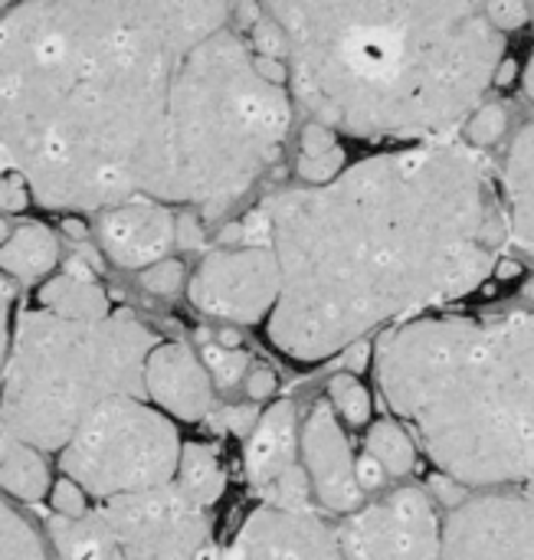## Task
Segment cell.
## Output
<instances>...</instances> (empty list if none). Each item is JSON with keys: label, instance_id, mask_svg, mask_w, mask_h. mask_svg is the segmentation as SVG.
Returning <instances> with one entry per match:
<instances>
[{"label": "cell", "instance_id": "6da1fadb", "mask_svg": "<svg viewBox=\"0 0 534 560\" xmlns=\"http://www.w3.org/2000/svg\"><path fill=\"white\" fill-rule=\"evenodd\" d=\"M292 95L227 3L36 0L0 16V148L49 210L220 217L286 151Z\"/></svg>", "mask_w": 534, "mask_h": 560}, {"label": "cell", "instance_id": "7a4b0ae2", "mask_svg": "<svg viewBox=\"0 0 534 560\" xmlns=\"http://www.w3.org/2000/svg\"><path fill=\"white\" fill-rule=\"evenodd\" d=\"M253 226L279 266L266 338L305 371L469 295L509 243L486 161L456 141L381 151L325 187L276 194Z\"/></svg>", "mask_w": 534, "mask_h": 560}, {"label": "cell", "instance_id": "3957f363", "mask_svg": "<svg viewBox=\"0 0 534 560\" xmlns=\"http://www.w3.org/2000/svg\"><path fill=\"white\" fill-rule=\"evenodd\" d=\"M263 13L286 39L292 98L361 141H440L469 121L506 62L486 3L269 0Z\"/></svg>", "mask_w": 534, "mask_h": 560}, {"label": "cell", "instance_id": "277c9868", "mask_svg": "<svg viewBox=\"0 0 534 560\" xmlns=\"http://www.w3.org/2000/svg\"><path fill=\"white\" fill-rule=\"evenodd\" d=\"M374 371L387 407L433 466L469 489L534 479V312L420 315L381 335Z\"/></svg>", "mask_w": 534, "mask_h": 560}, {"label": "cell", "instance_id": "5b68a950", "mask_svg": "<svg viewBox=\"0 0 534 560\" xmlns=\"http://www.w3.org/2000/svg\"><path fill=\"white\" fill-rule=\"evenodd\" d=\"M158 345L131 312L95 322L23 312L0 377V423L36 453H62L105 404L144 397V364Z\"/></svg>", "mask_w": 534, "mask_h": 560}, {"label": "cell", "instance_id": "8992f818", "mask_svg": "<svg viewBox=\"0 0 534 560\" xmlns=\"http://www.w3.org/2000/svg\"><path fill=\"white\" fill-rule=\"evenodd\" d=\"M174 420L148 407L144 397L105 404L59 453V469L85 495L112 502L171 486L181 463Z\"/></svg>", "mask_w": 534, "mask_h": 560}, {"label": "cell", "instance_id": "52a82bcc", "mask_svg": "<svg viewBox=\"0 0 534 560\" xmlns=\"http://www.w3.org/2000/svg\"><path fill=\"white\" fill-rule=\"evenodd\" d=\"M98 515L108 522L121 560H217L207 509L174 482L102 502Z\"/></svg>", "mask_w": 534, "mask_h": 560}, {"label": "cell", "instance_id": "ba28073f", "mask_svg": "<svg viewBox=\"0 0 534 560\" xmlns=\"http://www.w3.org/2000/svg\"><path fill=\"white\" fill-rule=\"evenodd\" d=\"M190 305L227 322H269L279 302V266L266 243L210 253L190 279Z\"/></svg>", "mask_w": 534, "mask_h": 560}, {"label": "cell", "instance_id": "9c48e42d", "mask_svg": "<svg viewBox=\"0 0 534 560\" xmlns=\"http://www.w3.org/2000/svg\"><path fill=\"white\" fill-rule=\"evenodd\" d=\"M443 522L420 489H400L368 505L338 532L348 560H440Z\"/></svg>", "mask_w": 534, "mask_h": 560}, {"label": "cell", "instance_id": "30bf717a", "mask_svg": "<svg viewBox=\"0 0 534 560\" xmlns=\"http://www.w3.org/2000/svg\"><path fill=\"white\" fill-rule=\"evenodd\" d=\"M440 560H534L532 495H483L443 522Z\"/></svg>", "mask_w": 534, "mask_h": 560}, {"label": "cell", "instance_id": "8fae6325", "mask_svg": "<svg viewBox=\"0 0 534 560\" xmlns=\"http://www.w3.org/2000/svg\"><path fill=\"white\" fill-rule=\"evenodd\" d=\"M223 560H348L338 532L312 512L259 505L249 512Z\"/></svg>", "mask_w": 534, "mask_h": 560}, {"label": "cell", "instance_id": "7c38bea8", "mask_svg": "<svg viewBox=\"0 0 534 560\" xmlns=\"http://www.w3.org/2000/svg\"><path fill=\"white\" fill-rule=\"evenodd\" d=\"M299 459L312 482V495L335 515L361 512V486H358V459L351 443L332 410V404H315L302 423Z\"/></svg>", "mask_w": 534, "mask_h": 560}, {"label": "cell", "instance_id": "4fadbf2b", "mask_svg": "<svg viewBox=\"0 0 534 560\" xmlns=\"http://www.w3.org/2000/svg\"><path fill=\"white\" fill-rule=\"evenodd\" d=\"M98 243L112 262L125 269H148L167 259L177 243V217L158 200H128L102 213Z\"/></svg>", "mask_w": 534, "mask_h": 560}, {"label": "cell", "instance_id": "5bb4252c", "mask_svg": "<svg viewBox=\"0 0 534 560\" xmlns=\"http://www.w3.org/2000/svg\"><path fill=\"white\" fill-rule=\"evenodd\" d=\"M144 397L167 420L200 423L213 407V381L194 348L164 341L144 364Z\"/></svg>", "mask_w": 534, "mask_h": 560}, {"label": "cell", "instance_id": "9a60e30c", "mask_svg": "<svg viewBox=\"0 0 534 560\" xmlns=\"http://www.w3.org/2000/svg\"><path fill=\"white\" fill-rule=\"evenodd\" d=\"M299 436H302V427H299L295 400H276L266 413H259V423L253 436L246 440V453H243L246 479L259 499H266V492L286 472L302 466Z\"/></svg>", "mask_w": 534, "mask_h": 560}, {"label": "cell", "instance_id": "2e32d148", "mask_svg": "<svg viewBox=\"0 0 534 560\" xmlns=\"http://www.w3.org/2000/svg\"><path fill=\"white\" fill-rule=\"evenodd\" d=\"M36 305H39V312L72 318V322H95V318L112 315L108 292L82 269H69V272L49 279L36 292Z\"/></svg>", "mask_w": 534, "mask_h": 560}, {"label": "cell", "instance_id": "e0dca14e", "mask_svg": "<svg viewBox=\"0 0 534 560\" xmlns=\"http://www.w3.org/2000/svg\"><path fill=\"white\" fill-rule=\"evenodd\" d=\"M53 560H121V548L98 512L85 518H46Z\"/></svg>", "mask_w": 534, "mask_h": 560}, {"label": "cell", "instance_id": "ac0fdd59", "mask_svg": "<svg viewBox=\"0 0 534 560\" xmlns=\"http://www.w3.org/2000/svg\"><path fill=\"white\" fill-rule=\"evenodd\" d=\"M59 262V240L39 223L16 226L0 246V272L16 282H36Z\"/></svg>", "mask_w": 534, "mask_h": 560}, {"label": "cell", "instance_id": "d6986e66", "mask_svg": "<svg viewBox=\"0 0 534 560\" xmlns=\"http://www.w3.org/2000/svg\"><path fill=\"white\" fill-rule=\"evenodd\" d=\"M174 486L197 502L200 509H210L223 499L227 489V472L217 459V453L204 443H184L181 450V463H177V476Z\"/></svg>", "mask_w": 534, "mask_h": 560}, {"label": "cell", "instance_id": "ffe728a7", "mask_svg": "<svg viewBox=\"0 0 534 560\" xmlns=\"http://www.w3.org/2000/svg\"><path fill=\"white\" fill-rule=\"evenodd\" d=\"M0 492L16 499V502H26V505H36V502H43L53 492L46 463H43V456L33 446L20 443L7 456V463L0 466Z\"/></svg>", "mask_w": 534, "mask_h": 560}, {"label": "cell", "instance_id": "44dd1931", "mask_svg": "<svg viewBox=\"0 0 534 560\" xmlns=\"http://www.w3.org/2000/svg\"><path fill=\"white\" fill-rule=\"evenodd\" d=\"M368 456H374L387 476H407L417 466V443L397 420H381L368 430Z\"/></svg>", "mask_w": 534, "mask_h": 560}, {"label": "cell", "instance_id": "7402d4cb", "mask_svg": "<svg viewBox=\"0 0 534 560\" xmlns=\"http://www.w3.org/2000/svg\"><path fill=\"white\" fill-rule=\"evenodd\" d=\"M0 560H53L36 528L0 492Z\"/></svg>", "mask_w": 534, "mask_h": 560}, {"label": "cell", "instance_id": "603a6c76", "mask_svg": "<svg viewBox=\"0 0 534 560\" xmlns=\"http://www.w3.org/2000/svg\"><path fill=\"white\" fill-rule=\"evenodd\" d=\"M328 394H332V404L335 410L351 423V427H368L371 417H374V400H371V390L355 377V374H335L332 384H328Z\"/></svg>", "mask_w": 534, "mask_h": 560}, {"label": "cell", "instance_id": "cb8c5ba5", "mask_svg": "<svg viewBox=\"0 0 534 560\" xmlns=\"http://www.w3.org/2000/svg\"><path fill=\"white\" fill-rule=\"evenodd\" d=\"M506 187L512 197H529L534 194V121L525 125L506 158Z\"/></svg>", "mask_w": 534, "mask_h": 560}, {"label": "cell", "instance_id": "d4e9b609", "mask_svg": "<svg viewBox=\"0 0 534 560\" xmlns=\"http://www.w3.org/2000/svg\"><path fill=\"white\" fill-rule=\"evenodd\" d=\"M200 361L213 381V387H233L249 368V354L240 348H223V345H207L200 351Z\"/></svg>", "mask_w": 534, "mask_h": 560}, {"label": "cell", "instance_id": "484cf974", "mask_svg": "<svg viewBox=\"0 0 534 560\" xmlns=\"http://www.w3.org/2000/svg\"><path fill=\"white\" fill-rule=\"evenodd\" d=\"M506 131H509V112H506L502 102L479 105L469 115V121H466V141H469V148H492Z\"/></svg>", "mask_w": 534, "mask_h": 560}, {"label": "cell", "instance_id": "4316f807", "mask_svg": "<svg viewBox=\"0 0 534 560\" xmlns=\"http://www.w3.org/2000/svg\"><path fill=\"white\" fill-rule=\"evenodd\" d=\"M295 174L305 180V187H325L332 180H338L345 174V151L341 144L328 154H315V158H299Z\"/></svg>", "mask_w": 534, "mask_h": 560}, {"label": "cell", "instance_id": "83f0119b", "mask_svg": "<svg viewBox=\"0 0 534 560\" xmlns=\"http://www.w3.org/2000/svg\"><path fill=\"white\" fill-rule=\"evenodd\" d=\"M49 505H53L56 518H85L89 515V495L66 476L53 486Z\"/></svg>", "mask_w": 534, "mask_h": 560}, {"label": "cell", "instance_id": "f1b7e54d", "mask_svg": "<svg viewBox=\"0 0 534 560\" xmlns=\"http://www.w3.org/2000/svg\"><path fill=\"white\" fill-rule=\"evenodd\" d=\"M181 282H184V262H177L171 256L161 259V262H154V266H148L141 272V285L148 292H154V295H171V292L181 289Z\"/></svg>", "mask_w": 534, "mask_h": 560}, {"label": "cell", "instance_id": "f546056e", "mask_svg": "<svg viewBox=\"0 0 534 560\" xmlns=\"http://www.w3.org/2000/svg\"><path fill=\"white\" fill-rule=\"evenodd\" d=\"M506 217H509V236L519 246H525V249L534 253V194H529V197H512Z\"/></svg>", "mask_w": 534, "mask_h": 560}, {"label": "cell", "instance_id": "4dcf8cb0", "mask_svg": "<svg viewBox=\"0 0 534 560\" xmlns=\"http://www.w3.org/2000/svg\"><path fill=\"white\" fill-rule=\"evenodd\" d=\"M486 16L492 20V26H496L499 33H506V30H519V26H525V23H529V16H532V7H529V3H522V0L486 3Z\"/></svg>", "mask_w": 534, "mask_h": 560}, {"label": "cell", "instance_id": "1f68e13d", "mask_svg": "<svg viewBox=\"0 0 534 560\" xmlns=\"http://www.w3.org/2000/svg\"><path fill=\"white\" fill-rule=\"evenodd\" d=\"M13 289L10 282L3 279L0 272V377H3V368H7V358H10V341H13Z\"/></svg>", "mask_w": 534, "mask_h": 560}, {"label": "cell", "instance_id": "d6a6232c", "mask_svg": "<svg viewBox=\"0 0 534 560\" xmlns=\"http://www.w3.org/2000/svg\"><path fill=\"white\" fill-rule=\"evenodd\" d=\"M30 200H33V194H30L26 180H23L16 171H10V174L0 180V210H7V213H20V210H26V207H30Z\"/></svg>", "mask_w": 534, "mask_h": 560}, {"label": "cell", "instance_id": "836d02e7", "mask_svg": "<svg viewBox=\"0 0 534 560\" xmlns=\"http://www.w3.org/2000/svg\"><path fill=\"white\" fill-rule=\"evenodd\" d=\"M338 148V138L332 128L318 125V121H309L302 128V158H315V154H328Z\"/></svg>", "mask_w": 534, "mask_h": 560}, {"label": "cell", "instance_id": "e575fe53", "mask_svg": "<svg viewBox=\"0 0 534 560\" xmlns=\"http://www.w3.org/2000/svg\"><path fill=\"white\" fill-rule=\"evenodd\" d=\"M256 423H259V413H256L249 404H243V407H227V410H223V427L233 430L236 436H253Z\"/></svg>", "mask_w": 534, "mask_h": 560}, {"label": "cell", "instance_id": "d590c367", "mask_svg": "<svg viewBox=\"0 0 534 560\" xmlns=\"http://www.w3.org/2000/svg\"><path fill=\"white\" fill-rule=\"evenodd\" d=\"M276 387H279V377H276V371H272V368H253V371H249V377H246V390H249V397H253V400H266V397H272V394H276Z\"/></svg>", "mask_w": 534, "mask_h": 560}, {"label": "cell", "instance_id": "8d00e7d4", "mask_svg": "<svg viewBox=\"0 0 534 560\" xmlns=\"http://www.w3.org/2000/svg\"><path fill=\"white\" fill-rule=\"evenodd\" d=\"M384 466L374 459V456H358V486H361V492H374V489H381L384 486Z\"/></svg>", "mask_w": 534, "mask_h": 560}, {"label": "cell", "instance_id": "74e56055", "mask_svg": "<svg viewBox=\"0 0 534 560\" xmlns=\"http://www.w3.org/2000/svg\"><path fill=\"white\" fill-rule=\"evenodd\" d=\"M177 243H181L184 249H194V246L204 243V233H200V223H197L194 213L177 217Z\"/></svg>", "mask_w": 534, "mask_h": 560}, {"label": "cell", "instance_id": "f35d334b", "mask_svg": "<svg viewBox=\"0 0 534 560\" xmlns=\"http://www.w3.org/2000/svg\"><path fill=\"white\" fill-rule=\"evenodd\" d=\"M345 368H348V374H361L371 361H374V345L371 341H361V345H355V348H348L345 354Z\"/></svg>", "mask_w": 534, "mask_h": 560}, {"label": "cell", "instance_id": "ab89813d", "mask_svg": "<svg viewBox=\"0 0 534 560\" xmlns=\"http://www.w3.org/2000/svg\"><path fill=\"white\" fill-rule=\"evenodd\" d=\"M16 446H20V443L13 440V433H10V430H7V427L0 423V466L7 463V456H10V453H13Z\"/></svg>", "mask_w": 534, "mask_h": 560}, {"label": "cell", "instance_id": "60d3db41", "mask_svg": "<svg viewBox=\"0 0 534 560\" xmlns=\"http://www.w3.org/2000/svg\"><path fill=\"white\" fill-rule=\"evenodd\" d=\"M522 85H525V95L534 102V52L532 59L525 62V72H522Z\"/></svg>", "mask_w": 534, "mask_h": 560}, {"label": "cell", "instance_id": "b9f144b4", "mask_svg": "<svg viewBox=\"0 0 534 560\" xmlns=\"http://www.w3.org/2000/svg\"><path fill=\"white\" fill-rule=\"evenodd\" d=\"M512 75H515V66L506 59V62L499 66V72H496V82H499V85H509V82H512Z\"/></svg>", "mask_w": 534, "mask_h": 560}, {"label": "cell", "instance_id": "7bdbcfd3", "mask_svg": "<svg viewBox=\"0 0 534 560\" xmlns=\"http://www.w3.org/2000/svg\"><path fill=\"white\" fill-rule=\"evenodd\" d=\"M66 230H69L76 240H82V236H85V226H82L79 220H66Z\"/></svg>", "mask_w": 534, "mask_h": 560}, {"label": "cell", "instance_id": "ee69618b", "mask_svg": "<svg viewBox=\"0 0 534 560\" xmlns=\"http://www.w3.org/2000/svg\"><path fill=\"white\" fill-rule=\"evenodd\" d=\"M10 171H13V167H10V161H7V154H3V148H0V180H3Z\"/></svg>", "mask_w": 534, "mask_h": 560}, {"label": "cell", "instance_id": "f6af8a7d", "mask_svg": "<svg viewBox=\"0 0 534 560\" xmlns=\"http://www.w3.org/2000/svg\"><path fill=\"white\" fill-rule=\"evenodd\" d=\"M7 240H10V226H7V220L0 217V246H3Z\"/></svg>", "mask_w": 534, "mask_h": 560}, {"label": "cell", "instance_id": "bcb514c9", "mask_svg": "<svg viewBox=\"0 0 534 560\" xmlns=\"http://www.w3.org/2000/svg\"><path fill=\"white\" fill-rule=\"evenodd\" d=\"M529 495H532V499H534V479H532V482H529Z\"/></svg>", "mask_w": 534, "mask_h": 560}]
</instances>
